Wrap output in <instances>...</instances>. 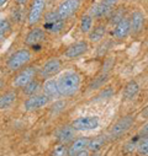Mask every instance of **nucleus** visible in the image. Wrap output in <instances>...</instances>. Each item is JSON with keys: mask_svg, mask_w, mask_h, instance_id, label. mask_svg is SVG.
Instances as JSON below:
<instances>
[{"mask_svg": "<svg viewBox=\"0 0 148 156\" xmlns=\"http://www.w3.org/2000/svg\"><path fill=\"white\" fill-rule=\"evenodd\" d=\"M59 94L63 97L74 96L80 87V76L76 71H67L57 80Z\"/></svg>", "mask_w": 148, "mask_h": 156, "instance_id": "obj_1", "label": "nucleus"}, {"mask_svg": "<svg viewBox=\"0 0 148 156\" xmlns=\"http://www.w3.org/2000/svg\"><path fill=\"white\" fill-rule=\"evenodd\" d=\"M31 60V52L26 48L17 49L14 52L6 62V66L11 71H19L21 68H24L28 62Z\"/></svg>", "mask_w": 148, "mask_h": 156, "instance_id": "obj_2", "label": "nucleus"}, {"mask_svg": "<svg viewBox=\"0 0 148 156\" xmlns=\"http://www.w3.org/2000/svg\"><path fill=\"white\" fill-rule=\"evenodd\" d=\"M135 123V118L132 115H125L122 118H120L114 126L113 128L110 129V133H109V138L111 140H115V139H119L121 138L124 134H126L131 127L133 126Z\"/></svg>", "mask_w": 148, "mask_h": 156, "instance_id": "obj_3", "label": "nucleus"}, {"mask_svg": "<svg viewBox=\"0 0 148 156\" xmlns=\"http://www.w3.org/2000/svg\"><path fill=\"white\" fill-rule=\"evenodd\" d=\"M36 74H37V69L35 66H27L17 73V75L14 77L13 85L17 89H22L24 86H26L30 81L35 79Z\"/></svg>", "mask_w": 148, "mask_h": 156, "instance_id": "obj_4", "label": "nucleus"}, {"mask_svg": "<svg viewBox=\"0 0 148 156\" xmlns=\"http://www.w3.org/2000/svg\"><path fill=\"white\" fill-rule=\"evenodd\" d=\"M79 6H80V0H64V2L59 4L57 9V14L62 20H67L78 11Z\"/></svg>", "mask_w": 148, "mask_h": 156, "instance_id": "obj_5", "label": "nucleus"}, {"mask_svg": "<svg viewBox=\"0 0 148 156\" xmlns=\"http://www.w3.org/2000/svg\"><path fill=\"white\" fill-rule=\"evenodd\" d=\"M46 8V0H33L32 5L30 8L28 15H27V21L30 26H33L39 22L43 15Z\"/></svg>", "mask_w": 148, "mask_h": 156, "instance_id": "obj_6", "label": "nucleus"}, {"mask_svg": "<svg viewBox=\"0 0 148 156\" xmlns=\"http://www.w3.org/2000/svg\"><path fill=\"white\" fill-rule=\"evenodd\" d=\"M51 98L45 95V94H41V95H33V96H30L25 103H24V107L26 111H36V109H40L45 106H47L50 103Z\"/></svg>", "mask_w": 148, "mask_h": 156, "instance_id": "obj_7", "label": "nucleus"}, {"mask_svg": "<svg viewBox=\"0 0 148 156\" xmlns=\"http://www.w3.org/2000/svg\"><path fill=\"white\" fill-rule=\"evenodd\" d=\"M89 46H88V42L87 41H79V42H76V43H73L70 44L65 52L63 53L64 58L67 59H76L78 57H82L84 53H87Z\"/></svg>", "mask_w": 148, "mask_h": 156, "instance_id": "obj_8", "label": "nucleus"}, {"mask_svg": "<svg viewBox=\"0 0 148 156\" xmlns=\"http://www.w3.org/2000/svg\"><path fill=\"white\" fill-rule=\"evenodd\" d=\"M76 130H93L99 127L98 117H80L72 123Z\"/></svg>", "mask_w": 148, "mask_h": 156, "instance_id": "obj_9", "label": "nucleus"}, {"mask_svg": "<svg viewBox=\"0 0 148 156\" xmlns=\"http://www.w3.org/2000/svg\"><path fill=\"white\" fill-rule=\"evenodd\" d=\"M45 40H46V31L41 27H35L27 33L25 38V43L27 46L36 47V46H40L42 42H45Z\"/></svg>", "mask_w": 148, "mask_h": 156, "instance_id": "obj_10", "label": "nucleus"}, {"mask_svg": "<svg viewBox=\"0 0 148 156\" xmlns=\"http://www.w3.org/2000/svg\"><path fill=\"white\" fill-rule=\"evenodd\" d=\"M61 69H62V62L58 58H52L42 65V68L40 69V75L42 77H51L57 73H59Z\"/></svg>", "mask_w": 148, "mask_h": 156, "instance_id": "obj_11", "label": "nucleus"}, {"mask_svg": "<svg viewBox=\"0 0 148 156\" xmlns=\"http://www.w3.org/2000/svg\"><path fill=\"white\" fill-rule=\"evenodd\" d=\"M90 138L88 136H82L78 139H74L72 141V144L68 146V156H76L83 151H85L88 149Z\"/></svg>", "mask_w": 148, "mask_h": 156, "instance_id": "obj_12", "label": "nucleus"}, {"mask_svg": "<svg viewBox=\"0 0 148 156\" xmlns=\"http://www.w3.org/2000/svg\"><path fill=\"white\" fill-rule=\"evenodd\" d=\"M114 37L117 40H125V38L131 33V23L128 17H124L119 23L115 25L114 28Z\"/></svg>", "mask_w": 148, "mask_h": 156, "instance_id": "obj_13", "label": "nucleus"}, {"mask_svg": "<svg viewBox=\"0 0 148 156\" xmlns=\"http://www.w3.org/2000/svg\"><path fill=\"white\" fill-rule=\"evenodd\" d=\"M113 11V6L101 2V3H98V4H94L90 9H89V15L94 19H101V17H105L107 15L111 14Z\"/></svg>", "mask_w": 148, "mask_h": 156, "instance_id": "obj_14", "label": "nucleus"}, {"mask_svg": "<svg viewBox=\"0 0 148 156\" xmlns=\"http://www.w3.org/2000/svg\"><path fill=\"white\" fill-rule=\"evenodd\" d=\"M130 23H131V33L138 34L139 32H142L143 26H144V15L138 10L132 12L130 17Z\"/></svg>", "mask_w": 148, "mask_h": 156, "instance_id": "obj_15", "label": "nucleus"}, {"mask_svg": "<svg viewBox=\"0 0 148 156\" xmlns=\"http://www.w3.org/2000/svg\"><path fill=\"white\" fill-rule=\"evenodd\" d=\"M76 138V129L73 126H64L57 132V139L62 144L72 143Z\"/></svg>", "mask_w": 148, "mask_h": 156, "instance_id": "obj_16", "label": "nucleus"}, {"mask_svg": "<svg viewBox=\"0 0 148 156\" xmlns=\"http://www.w3.org/2000/svg\"><path fill=\"white\" fill-rule=\"evenodd\" d=\"M42 89H43V94L47 95L51 100H52V98H57V97L61 96L59 89H58V83H57L56 80H53V79L47 80V81L45 83V85H43Z\"/></svg>", "mask_w": 148, "mask_h": 156, "instance_id": "obj_17", "label": "nucleus"}, {"mask_svg": "<svg viewBox=\"0 0 148 156\" xmlns=\"http://www.w3.org/2000/svg\"><path fill=\"white\" fill-rule=\"evenodd\" d=\"M138 91H139L138 84L132 80V81H130V83L125 86V89H124V91H122V97H124V100H126V101H131V100H133V98L137 96Z\"/></svg>", "mask_w": 148, "mask_h": 156, "instance_id": "obj_18", "label": "nucleus"}, {"mask_svg": "<svg viewBox=\"0 0 148 156\" xmlns=\"http://www.w3.org/2000/svg\"><path fill=\"white\" fill-rule=\"evenodd\" d=\"M105 33H106V27H105V25H98V26H95L88 34H89L90 42L96 43V42H100V41L102 40L104 36H105Z\"/></svg>", "mask_w": 148, "mask_h": 156, "instance_id": "obj_19", "label": "nucleus"}, {"mask_svg": "<svg viewBox=\"0 0 148 156\" xmlns=\"http://www.w3.org/2000/svg\"><path fill=\"white\" fill-rule=\"evenodd\" d=\"M106 144V136L105 135H98L93 139H90L89 145H88V150L91 152H99L104 145Z\"/></svg>", "mask_w": 148, "mask_h": 156, "instance_id": "obj_20", "label": "nucleus"}, {"mask_svg": "<svg viewBox=\"0 0 148 156\" xmlns=\"http://www.w3.org/2000/svg\"><path fill=\"white\" fill-rule=\"evenodd\" d=\"M17 95L15 91H9L6 94H4L0 97V109H6L9 107H11L14 105V102L16 101Z\"/></svg>", "mask_w": 148, "mask_h": 156, "instance_id": "obj_21", "label": "nucleus"}, {"mask_svg": "<svg viewBox=\"0 0 148 156\" xmlns=\"http://www.w3.org/2000/svg\"><path fill=\"white\" fill-rule=\"evenodd\" d=\"M43 28H45V31H47L50 33H59L64 28V20L57 19L52 22H45Z\"/></svg>", "mask_w": 148, "mask_h": 156, "instance_id": "obj_22", "label": "nucleus"}, {"mask_svg": "<svg viewBox=\"0 0 148 156\" xmlns=\"http://www.w3.org/2000/svg\"><path fill=\"white\" fill-rule=\"evenodd\" d=\"M136 150H137V154L139 156H147L148 155V135H141L138 138Z\"/></svg>", "mask_w": 148, "mask_h": 156, "instance_id": "obj_23", "label": "nucleus"}, {"mask_svg": "<svg viewBox=\"0 0 148 156\" xmlns=\"http://www.w3.org/2000/svg\"><path fill=\"white\" fill-rule=\"evenodd\" d=\"M40 89H41V84L37 81V80H32V81H30L26 86H24L22 87V92L25 94V95H28V96H33V95H36L37 92L40 91Z\"/></svg>", "mask_w": 148, "mask_h": 156, "instance_id": "obj_24", "label": "nucleus"}, {"mask_svg": "<svg viewBox=\"0 0 148 156\" xmlns=\"http://www.w3.org/2000/svg\"><path fill=\"white\" fill-rule=\"evenodd\" d=\"M93 30V17L88 15H83L80 20V31L83 33H89Z\"/></svg>", "mask_w": 148, "mask_h": 156, "instance_id": "obj_25", "label": "nucleus"}, {"mask_svg": "<svg viewBox=\"0 0 148 156\" xmlns=\"http://www.w3.org/2000/svg\"><path fill=\"white\" fill-rule=\"evenodd\" d=\"M107 77H109V74L107 73H101L96 79H94L91 81V84L89 85V89L90 90H95V89H100L106 81H107Z\"/></svg>", "mask_w": 148, "mask_h": 156, "instance_id": "obj_26", "label": "nucleus"}, {"mask_svg": "<svg viewBox=\"0 0 148 156\" xmlns=\"http://www.w3.org/2000/svg\"><path fill=\"white\" fill-rule=\"evenodd\" d=\"M50 156H68V146L67 144H57L54 145V147L51 150Z\"/></svg>", "mask_w": 148, "mask_h": 156, "instance_id": "obj_27", "label": "nucleus"}, {"mask_svg": "<svg viewBox=\"0 0 148 156\" xmlns=\"http://www.w3.org/2000/svg\"><path fill=\"white\" fill-rule=\"evenodd\" d=\"M110 15H111L110 16V22L113 25H116L125 17V9L124 8H119V9L114 10V11H111Z\"/></svg>", "mask_w": 148, "mask_h": 156, "instance_id": "obj_28", "label": "nucleus"}, {"mask_svg": "<svg viewBox=\"0 0 148 156\" xmlns=\"http://www.w3.org/2000/svg\"><path fill=\"white\" fill-rule=\"evenodd\" d=\"M0 32L4 33L5 36H8L11 32V25H10V21L8 19L0 20Z\"/></svg>", "mask_w": 148, "mask_h": 156, "instance_id": "obj_29", "label": "nucleus"}, {"mask_svg": "<svg viewBox=\"0 0 148 156\" xmlns=\"http://www.w3.org/2000/svg\"><path fill=\"white\" fill-rule=\"evenodd\" d=\"M64 106H65V103L63 102V101H58V102H56L53 106H52V113H54V114H57V113H59V112H62L63 109H64Z\"/></svg>", "mask_w": 148, "mask_h": 156, "instance_id": "obj_30", "label": "nucleus"}, {"mask_svg": "<svg viewBox=\"0 0 148 156\" xmlns=\"http://www.w3.org/2000/svg\"><path fill=\"white\" fill-rule=\"evenodd\" d=\"M114 95V91H113V89L111 87H107V89H104V91H101L100 92V95L98 96V98H100V100H104V98H110L111 96Z\"/></svg>", "mask_w": 148, "mask_h": 156, "instance_id": "obj_31", "label": "nucleus"}, {"mask_svg": "<svg viewBox=\"0 0 148 156\" xmlns=\"http://www.w3.org/2000/svg\"><path fill=\"white\" fill-rule=\"evenodd\" d=\"M114 64H115V58H107L105 60L104 66H102V73H107L111 68L114 66Z\"/></svg>", "mask_w": 148, "mask_h": 156, "instance_id": "obj_32", "label": "nucleus"}, {"mask_svg": "<svg viewBox=\"0 0 148 156\" xmlns=\"http://www.w3.org/2000/svg\"><path fill=\"white\" fill-rule=\"evenodd\" d=\"M13 17H14V21L20 22V21L22 20V16H21V10H20V9H14V11H13Z\"/></svg>", "mask_w": 148, "mask_h": 156, "instance_id": "obj_33", "label": "nucleus"}, {"mask_svg": "<svg viewBox=\"0 0 148 156\" xmlns=\"http://www.w3.org/2000/svg\"><path fill=\"white\" fill-rule=\"evenodd\" d=\"M111 44V42L109 41V42H105V44H101L100 46V48H99V52H98V54L99 55H102V54H105L106 52H107V48H109V46Z\"/></svg>", "mask_w": 148, "mask_h": 156, "instance_id": "obj_34", "label": "nucleus"}, {"mask_svg": "<svg viewBox=\"0 0 148 156\" xmlns=\"http://www.w3.org/2000/svg\"><path fill=\"white\" fill-rule=\"evenodd\" d=\"M139 135H148V122L142 127V129L139 130Z\"/></svg>", "mask_w": 148, "mask_h": 156, "instance_id": "obj_35", "label": "nucleus"}, {"mask_svg": "<svg viewBox=\"0 0 148 156\" xmlns=\"http://www.w3.org/2000/svg\"><path fill=\"white\" fill-rule=\"evenodd\" d=\"M102 2L106 3V4H109V5H111V6H114L115 4H117L119 0H102Z\"/></svg>", "mask_w": 148, "mask_h": 156, "instance_id": "obj_36", "label": "nucleus"}, {"mask_svg": "<svg viewBox=\"0 0 148 156\" xmlns=\"http://www.w3.org/2000/svg\"><path fill=\"white\" fill-rule=\"evenodd\" d=\"M142 117L143 118H148V106L142 111Z\"/></svg>", "mask_w": 148, "mask_h": 156, "instance_id": "obj_37", "label": "nucleus"}, {"mask_svg": "<svg viewBox=\"0 0 148 156\" xmlns=\"http://www.w3.org/2000/svg\"><path fill=\"white\" fill-rule=\"evenodd\" d=\"M16 3L17 5H25L27 3V0H16Z\"/></svg>", "mask_w": 148, "mask_h": 156, "instance_id": "obj_38", "label": "nucleus"}, {"mask_svg": "<svg viewBox=\"0 0 148 156\" xmlns=\"http://www.w3.org/2000/svg\"><path fill=\"white\" fill-rule=\"evenodd\" d=\"M76 156H89V154H88V151L85 150V151H83V152H80V154H78V155H76Z\"/></svg>", "mask_w": 148, "mask_h": 156, "instance_id": "obj_39", "label": "nucleus"}, {"mask_svg": "<svg viewBox=\"0 0 148 156\" xmlns=\"http://www.w3.org/2000/svg\"><path fill=\"white\" fill-rule=\"evenodd\" d=\"M5 37H6V36H5L4 33H2V32H0V43H2V42L4 41V38H5Z\"/></svg>", "mask_w": 148, "mask_h": 156, "instance_id": "obj_40", "label": "nucleus"}, {"mask_svg": "<svg viewBox=\"0 0 148 156\" xmlns=\"http://www.w3.org/2000/svg\"><path fill=\"white\" fill-rule=\"evenodd\" d=\"M6 2H8V0H0V6H3V5L6 3Z\"/></svg>", "mask_w": 148, "mask_h": 156, "instance_id": "obj_41", "label": "nucleus"}, {"mask_svg": "<svg viewBox=\"0 0 148 156\" xmlns=\"http://www.w3.org/2000/svg\"><path fill=\"white\" fill-rule=\"evenodd\" d=\"M91 156H102V155H101L100 152H93V155H91Z\"/></svg>", "mask_w": 148, "mask_h": 156, "instance_id": "obj_42", "label": "nucleus"}, {"mask_svg": "<svg viewBox=\"0 0 148 156\" xmlns=\"http://www.w3.org/2000/svg\"><path fill=\"white\" fill-rule=\"evenodd\" d=\"M3 85H4V83H3V80H2V79H0V90L3 89Z\"/></svg>", "mask_w": 148, "mask_h": 156, "instance_id": "obj_43", "label": "nucleus"}]
</instances>
